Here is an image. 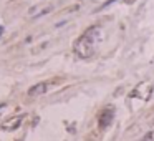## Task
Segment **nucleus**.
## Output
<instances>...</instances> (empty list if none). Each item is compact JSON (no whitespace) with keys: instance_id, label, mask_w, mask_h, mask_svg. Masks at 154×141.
<instances>
[{"instance_id":"obj_4","label":"nucleus","mask_w":154,"mask_h":141,"mask_svg":"<svg viewBox=\"0 0 154 141\" xmlns=\"http://www.w3.org/2000/svg\"><path fill=\"white\" fill-rule=\"evenodd\" d=\"M20 121H22V118H15V119H12V121H8L7 125H4V130H13V128H17L18 125H20Z\"/></svg>"},{"instance_id":"obj_5","label":"nucleus","mask_w":154,"mask_h":141,"mask_svg":"<svg viewBox=\"0 0 154 141\" xmlns=\"http://www.w3.org/2000/svg\"><path fill=\"white\" fill-rule=\"evenodd\" d=\"M146 141H154V133H153V134H147Z\"/></svg>"},{"instance_id":"obj_6","label":"nucleus","mask_w":154,"mask_h":141,"mask_svg":"<svg viewBox=\"0 0 154 141\" xmlns=\"http://www.w3.org/2000/svg\"><path fill=\"white\" fill-rule=\"evenodd\" d=\"M2 110H4V106H0V111H2Z\"/></svg>"},{"instance_id":"obj_3","label":"nucleus","mask_w":154,"mask_h":141,"mask_svg":"<svg viewBox=\"0 0 154 141\" xmlns=\"http://www.w3.org/2000/svg\"><path fill=\"white\" fill-rule=\"evenodd\" d=\"M111 118H113V111H104L103 115H101V119H100L101 126H106V125L111 121Z\"/></svg>"},{"instance_id":"obj_1","label":"nucleus","mask_w":154,"mask_h":141,"mask_svg":"<svg viewBox=\"0 0 154 141\" xmlns=\"http://www.w3.org/2000/svg\"><path fill=\"white\" fill-rule=\"evenodd\" d=\"M94 33H96V28H90L85 35H81L73 45V50L78 57L81 58H88L93 55L94 51Z\"/></svg>"},{"instance_id":"obj_2","label":"nucleus","mask_w":154,"mask_h":141,"mask_svg":"<svg viewBox=\"0 0 154 141\" xmlns=\"http://www.w3.org/2000/svg\"><path fill=\"white\" fill-rule=\"evenodd\" d=\"M45 91H47V85H45V83H38V85H35V87L30 88L28 95H30V96H38V95L45 93Z\"/></svg>"}]
</instances>
